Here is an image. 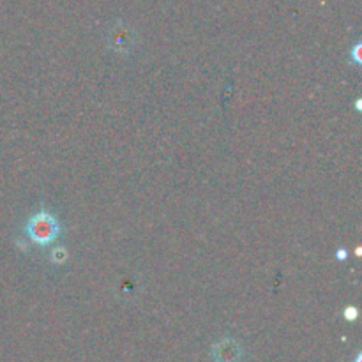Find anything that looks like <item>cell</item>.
<instances>
[{
  "mask_svg": "<svg viewBox=\"0 0 362 362\" xmlns=\"http://www.w3.org/2000/svg\"><path fill=\"white\" fill-rule=\"evenodd\" d=\"M211 356L214 362H240L243 361L244 352L243 346H240V343L237 339L225 338L212 346Z\"/></svg>",
  "mask_w": 362,
  "mask_h": 362,
  "instance_id": "cell-3",
  "label": "cell"
},
{
  "mask_svg": "<svg viewBox=\"0 0 362 362\" xmlns=\"http://www.w3.org/2000/svg\"><path fill=\"white\" fill-rule=\"evenodd\" d=\"M60 232H62V226H60L59 219L48 211H39L32 214L25 225V233L28 235V239L41 247L55 243Z\"/></svg>",
  "mask_w": 362,
  "mask_h": 362,
  "instance_id": "cell-1",
  "label": "cell"
},
{
  "mask_svg": "<svg viewBox=\"0 0 362 362\" xmlns=\"http://www.w3.org/2000/svg\"><path fill=\"white\" fill-rule=\"evenodd\" d=\"M67 258H69V253H67V250L64 246L55 247V250L52 251V255H49V260L55 265H64L67 262Z\"/></svg>",
  "mask_w": 362,
  "mask_h": 362,
  "instance_id": "cell-4",
  "label": "cell"
},
{
  "mask_svg": "<svg viewBox=\"0 0 362 362\" xmlns=\"http://www.w3.org/2000/svg\"><path fill=\"white\" fill-rule=\"evenodd\" d=\"M357 317H359V311H357L356 308H354V306L346 308V310H345V318H346V320L354 322V320H357Z\"/></svg>",
  "mask_w": 362,
  "mask_h": 362,
  "instance_id": "cell-5",
  "label": "cell"
},
{
  "mask_svg": "<svg viewBox=\"0 0 362 362\" xmlns=\"http://www.w3.org/2000/svg\"><path fill=\"white\" fill-rule=\"evenodd\" d=\"M334 257L338 262H345L346 258H349V251H346L345 247H339V250L334 253Z\"/></svg>",
  "mask_w": 362,
  "mask_h": 362,
  "instance_id": "cell-6",
  "label": "cell"
},
{
  "mask_svg": "<svg viewBox=\"0 0 362 362\" xmlns=\"http://www.w3.org/2000/svg\"><path fill=\"white\" fill-rule=\"evenodd\" d=\"M359 49H361V45H357L356 48H354V52H352V60L357 64V66H361V64H362V59H361V55H359Z\"/></svg>",
  "mask_w": 362,
  "mask_h": 362,
  "instance_id": "cell-7",
  "label": "cell"
},
{
  "mask_svg": "<svg viewBox=\"0 0 362 362\" xmlns=\"http://www.w3.org/2000/svg\"><path fill=\"white\" fill-rule=\"evenodd\" d=\"M106 42H108V48L112 52L119 53V55H129L136 46V34L127 25L119 21L110 28Z\"/></svg>",
  "mask_w": 362,
  "mask_h": 362,
  "instance_id": "cell-2",
  "label": "cell"
}]
</instances>
